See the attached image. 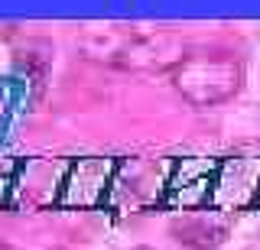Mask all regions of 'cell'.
Instances as JSON below:
<instances>
[{"label": "cell", "mask_w": 260, "mask_h": 250, "mask_svg": "<svg viewBox=\"0 0 260 250\" xmlns=\"http://www.w3.org/2000/svg\"><path fill=\"white\" fill-rule=\"evenodd\" d=\"M244 68L231 52L221 49H199L189 52L173 65V85L185 101L211 108V104L228 101L241 88Z\"/></svg>", "instance_id": "1"}, {"label": "cell", "mask_w": 260, "mask_h": 250, "mask_svg": "<svg viewBox=\"0 0 260 250\" xmlns=\"http://www.w3.org/2000/svg\"><path fill=\"white\" fill-rule=\"evenodd\" d=\"M224 159L215 156H185L169 163L166 189L159 208L166 211H205L221 185Z\"/></svg>", "instance_id": "2"}, {"label": "cell", "mask_w": 260, "mask_h": 250, "mask_svg": "<svg viewBox=\"0 0 260 250\" xmlns=\"http://www.w3.org/2000/svg\"><path fill=\"white\" fill-rule=\"evenodd\" d=\"M169 163H150V159H120L114 172L108 205L120 211H150L159 208L162 189H166Z\"/></svg>", "instance_id": "3"}, {"label": "cell", "mask_w": 260, "mask_h": 250, "mask_svg": "<svg viewBox=\"0 0 260 250\" xmlns=\"http://www.w3.org/2000/svg\"><path fill=\"white\" fill-rule=\"evenodd\" d=\"M117 163L120 159L114 156H81L75 163H69L59 182V192H55V205L78 208V211L108 205V192L114 172H117Z\"/></svg>", "instance_id": "4"}, {"label": "cell", "mask_w": 260, "mask_h": 250, "mask_svg": "<svg viewBox=\"0 0 260 250\" xmlns=\"http://www.w3.org/2000/svg\"><path fill=\"white\" fill-rule=\"evenodd\" d=\"M195 218H189V221L176 224V234L182 244H189L195 250H211L215 244H221L224 240V224H218V228H211V221L205 224V218H199V211H192Z\"/></svg>", "instance_id": "5"}, {"label": "cell", "mask_w": 260, "mask_h": 250, "mask_svg": "<svg viewBox=\"0 0 260 250\" xmlns=\"http://www.w3.org/2000/svg\"><path fill=\"white\" fill-rule=\"evenodd\" d=\"M16 175H20V159L0 156V208L10 201V192L16 189Z\"/></svg>", "instance_id": "6"}, {"label": "cell", "mask_w": 260, "mask_h": 250, "mask_svg": "<svg viewBox=\"0 0 260 250\" xmlns=\"http://www.w3.org/2000/svg\"><path fill=\"white\" fill-rule=\"evenodd\" d=\"M250 208H260V175H257V185H254V195H250Z\"/></svg>", "instance_id": "7"}, {"label": "cell", "mask_w": 260, "mask_h": 250, "mask_svg": "<svg viewBox=\"0 0 260 250\" xmlns=\"http://www.w3.org/2000/svg\"><path fill=\"white\" fill-rule=\"evenodd\" d=\"M0 250H13V247H7V244H0Z\"/></svg>", "instance_id": "8"}, {"label": "cell", "mask_w": 260, "mask_h": 250, "mask_svg": "<svg viewBox=\"0 0 260 250\" xmlns=\"http://www.w3.org/2000/svg\"><path fill=\"white\" fill-rule=\"evenodd\" d=\"M137 250H150V247H137Z\"/></svg>", "instance_id": "9"}]
</instances>
